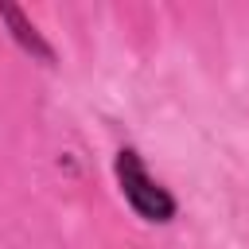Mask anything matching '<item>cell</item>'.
I'll return each instance as SVG.
<instances>
[{
	"label": "cell",
	"mask_w": 249,
	"mask_h": 249,
	"mask_svg": "<svg viewBox=\"0 0 249 249\" xmlns=\"http://www.w3.org/2000/svg\"><path fill=\"white\" fill-rule=\"evenodd\" d=\"M0 19L12 27V39L27 51V54H35V58H43V62H54V51H51V43L39 35V27L16 8V4H0Z\"/></svg>",
	"instance_id": "obj_2"
},
{
	"label": "cell",
	"mask_w": 249,
	"mask_h": 249,
	"mask_svg": "<svg viewBox=\"0 0 249 249\" xmlns=\"http://www.w3.org/2000/svg\"><path fill=\"white\" fill-rule=\"evenodd\" d=\"M113 167H117V183H121L124 202H128L144 222H171V218H175V198L148 175L144 160H140L132 148H121Z\"/></svg>",
	"instance_id": "obj_1"
}]
</instances>
